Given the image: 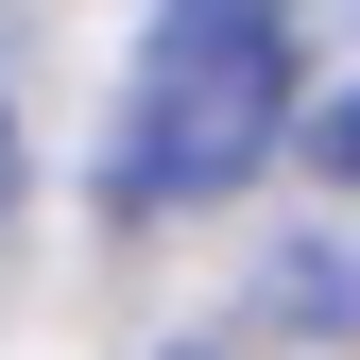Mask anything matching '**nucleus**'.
<instances>
[{"label":"nucleus","instance_id":"f257e3e1","mask_svg":"<svg viewBox=\"0 0 360 360\" xmlns=\"http://www.w3.org/2000/svg\"><path fill=\"white\" fill-rule=\"evenodd\" d=\"M292 138V18L275 0H155L138 103H120V206H206Z\"/></svg>","mask_w":360,"mask_h":360},{"label":"nucleus","instance_id":"f03ea898","mask_svg":"<svg viewBox=\"0 0 360 360\" xmlns=\"http://www.w3.org/2000/svg\"><path fill=\"white\" fill-rule=\"evenodd\" d=\"M309 138H326V172H360V86H343L326 120H309Z\"/></svg>","mask_w":360,"mask_h":360},{"label":"nucleus","instance_id":"7ed1b4c3","mask_svg":"<svg viewBox=\"0 0 360 360\" xmlns=\"http://www.w3.org/2000/svg\"><path fill=\"white\" fill-rule=\"evenodd\" d=\"M0 206H18V120H0Z\"/></svg>","mask_w":360,"mask_h":360}]
</instances>
